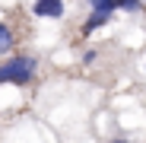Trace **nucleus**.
Wrapping results in <instances>:
<instances>
[{"mask_svg":"<svg viewBox=\"0 0 146 143\" xmlns=\"http://www.w3.org/2000/svg\"><path fill=\"white\" fill-rule=\"evenodd\" d=\"M35 76V61L32 57H10L0 64V83H19L26 86Z\"/></svg>","mask_w":146,"mask_h":143,"instance_id":"obj_1","label":"nucleus"},{"mask_svg":"<svg viewBox=\"0 0 146 143\" xmlns=\"http://www.w3.org/2000/svg\"><path fill=\"white\" fill-rule=\"evenodd\" d=\"M32 13L41 16V19H60L64 16V0H35Z\"/></svg>","mask_w":146,"mask_h":143,"instance_id":"obj_2","label":"nucleus"},{"mask_svg":"<svg viewBox=\"0 0 146 143\" xmlns=\"http://www.w3.org/2000/svg\"><path fill=\"white\" fill-rule=\"evenodd\" d=\"M92 3V10H108V13H114V10H140V0H89Z\"/></svg>","mask_w":146,"mask_h":143,"instance_id":"obj_3","label":"nucleus"},{"mask_svg":"<svg viewBox=\"0 0 146 143\" xmlns=\"http://www.w3.org/2000/svg\"><path fill=\"white\" fill-rule=\"evenodd\" d=\"M108 19H111V13H108V10H92V16L86 19V32H95L99 26H105Z\"/></svg>","mask_w":146,"mask_h":143,"instance_id":"obj_4","label":"nucleus"},{"mask_svg":"<svg viewBox=\"0 0 146 143\" xmlns=\"http://www.w3.org/2000/svg\"><path fill=\"white\" fill-rule=\"evenodd\" d=\"M10 48H13V32L3 26V22H0V54H7Z\"/></svg>","mask_w":146,"mask_h":143,"instance_id":"obj_5","label":"nucleus"},{"mask_svg":"<svg viewBox=\"0 0 146 143\" xmlns=\"http://www.w3.org/2000/svg\"><path fill=\"white\" fill-rule=\"evenodd\" d=\"M114 143H127V140H114Z\"/></svg>","mask_w":146,"mask_h":143,"instance_id":"obj_6","label":"nucleus"}]
</instances>
